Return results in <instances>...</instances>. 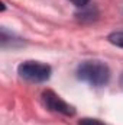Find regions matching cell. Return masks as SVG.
<instances>
[{
	"mask_svg": "<svg viewBox=\"0 0 123 125\" xmlns=\"http://www.w3.org/2000/svg\"><path fill=\"white\" fill-rule=\"evenodd\" d=\"M77 77L84 83H88L94 87H100L109 83L110 70L107 64L97 60L83 61L77 68Z\"/></svg>",
	"mask_w": 123,
	"mask_h": 125,
	"instance_id": "6da1fadb",
	"label": "cell"
},
{
	"mask_svg": "<svg viewBox=\"0 0 123 125\" xmlns=\"http://www.w3.org/2000/svg\"><path fill=\"white\" fill-rule=\"evenodd\" d=\"M51 67L48 64L39 61H25L18 67V74L26 80V82H32V83H42L46 82L51 77Z\"/></svg>",
	"mask_w": 123,
	"mask_h": 125,
	"instance_id": "7a4b0ae2",
	"label": "cell"
},
{
	"mask_svg": "<svg viewBox=\"0 0 123 125\" xmlns=\"http://www.w3.org/2000/svg\"><path fill=\"white\" fill-rule=\"evenodd\" d=\"M42 102L52 112L61 114V115H65V116H72L75 114V109L70 103H67L65 100H62L61 97L55 92H52V90H45L42 93Z\"/></svg>",
	"mask_w": 123,
	"mask_h": 125,
	"instance_id": "3957f363",
	"label": "cell"
},
{
	"mask_svg": "<svg viewBox=\"0 0 123 125\" xmlns=\"http://www.w3.org/2000/svg\"><path fill=\"white\" fill-rule=\"evenodd\" d=\"M109 42L119 47V48H123V31H117V32H112L109 36H107Z\"/></svg>",
	"mask_w": 123,
	"mask_h": 125,
	"instance_id": "277c9868",
	"label": "cell"
},
{
	"mask_svg": "<svg viewBox=\"0 0 123 125\" xmlns=\"http://www.w3.org/2000/svg\"><path fill=\"white\" fill-rule=\"evenodd\" d=\"M78 125H106V124H103V122H101V121H98V119H93V118H83V119H80Z\"/></svg>",
	"mask_w": 123,
	"mask_h": 125,
	"instance_id": "5b68a950",
	"label": "cell"
},
{
	"mask_svg": "<svg viewBox=\"0 0 123 125\" xmlns=\"http://www.w3.org/2000/svg\"><path fill=\"white\" fill-rule=\"evenodd\" d=\"M70 1H71L72 4H75L77 7H81V9L86 7V6L90 3V0H70Z\"/></svg>",
	"mask_w": 123,
	"mask_h": 125,
	"instance_id": "8992f818",
	"label": "cell"
},
{
	"mask_svg": "<svg viewBox=\"0 0 123 125\" xmlns=\"http://www.w3.org/2000/svg\"><path fill=\"white\" fill-rule=\"evenodd\" d=\"M120 84L123 86V73H122V76H120Z\"/></svg>",
	"mask_w": 123,
	"mask_h": 125,
	"instance_id": "52a82bcc",
	"label": "cell"
}]
</instances>
